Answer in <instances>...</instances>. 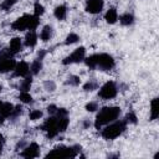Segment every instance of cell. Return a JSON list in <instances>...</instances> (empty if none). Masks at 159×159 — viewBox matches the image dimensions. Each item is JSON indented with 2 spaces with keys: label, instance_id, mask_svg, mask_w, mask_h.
I'll return each mask as SVG.
<instances>
[{
  "label": "cell",
  "instance_id": "6da1fadb",
  "mask_svg": "<svg viewBox=\"0 0 159 159\" xmlns=\"http://www.w3.org/2000/svg\"><path fill=\"white\" fill-rule=\"evenodd\" d=\"M91 70L99 68L102 71H109L116 66V60L109 53H93L83 60Z\"/></svg>",
  "mask_w": 159,
  "mask_h": 159
},
{
  "label": "cell",
  "instance_id": "d590c367",
  "mask_svg": "<svg viewBox=\"0 0 159 159\" xmlns=\"http://www.w3.org/2000/svg\"><path fill=\"white\" fill-rule=\"evenodd\" d=\"M25 145H26V142H25V140L19 142V143H17V145H16V149H17V150H19V149H24V148H25Z\"/></svg>",
  "mask_w": 159,
  "mask_h": 159
},
{
  "label": "cell",
  "instance_id": "83f0119b",
  "mask_svg": "<svg viewBox=\"0 0 159 159\" xmlns=\"http://www.w3.org/2000/svg\"><path fill=\"white\" fill-rule=\"evenodd\" d=\"M81 82V78L78 76H75V75H71L67 81H66V84H70V86H78Z\"/></svg>",
  "mask_w": 159,
  "mask_h": 159
},
{
  "label": "cell",
  "instance_id": "ac0fdd59",
  "mask_svg": "<svg viewBox=\"0 0 159 159\" xmlns=\"http://www.w3.org/2000/svg\"><path fill=\"white\" fill-rule=\"evenodd\" d=\"M52 36H53V29H52V26H50V25L43 26L42 30H41V32H40V39L43 42H47L48 40H51Z\"/></svg>",
  "mask_w": 159,
  "mask_h": 159
},
{
  "label": "cell",
  "instance_id": "f1b7e54d",
  "mask_svg": "<svg viewBox=\"0 0 159 159\" xmlns=\"http://www.w3.org/2000/svg\"><path fill=\"white\" fill-rule=\"evenodd\" d=\"M17 1H19V0H4V1H2V4L0 5V7H1L2 10H5V11H6V10H9L10 7H12Z\"/></svg>",
  "mask_w": 159,
  "mask_h": 159
},
{
  "label": "cell",
  "instance_id": "d6986e66",
  "mask_svg": "<svg viewBox=\"0 0 159 159\" xmlns=\"http://www.w3.org/2000/svg\"><path fill=\"white\" fill-rule=\"evenodd\" d=\"M57 117V127H58V132L62 133L67 129L68 124H70V119L68 116H56Z\"/></svg>",
  "mask_w": 159,
  "mask_h": 159
},
{
  "label": "cell",
  "instance_id": "7402d4cb",
  "mask_svg": "<svg viewBox=\"0 0 159 159\" xmlns=\"http://www.w3.org/2000/svg\"><path fill=\"white\" fill-rule=\"evenodd\" d=\"M42 70V61L36 58L35 61H32V63L30 65V72L32 75H37L40 71Z\"/></svg>",
  "mask_w": 159,
  "mask_h": 159
},
{
  "label": "cell",
  "instance_id": "d4e9b609",
  "mask_svg": "<svg viewBox=\"0 0 159 159\" xmlns=\"http://www.w3.org/2000/svg\"><path fill=\"white\" fill-rule=\"evenodd\" d=\"M97 88H98V82L94 81V80H89V81H87V82L83 84V89H84L86 92H92V91H94V89H97Z\"/></svg>",
  "mask_w": 159,
  "mask_h": 159
},
{
  "label": "cell",
  "instance_id": "3957f363",
  "mask_svg": "<svg viewBox=\"0 0 159 159\" xmlns=\"http://www.w3.org/2000/svg\"><path fill=\"white\" fill-rule=\"evenodd\" d=\"M127 129V123L125 120H114L108 124L104 125V128L102 129L101 134L104 139L107 140H113L116 138H118L119 135H122Z\"/></svg>",
  "mask_w": 159,
  "mask_h": 159
},
{
  "label": "cell",
  "instance_id": "b9f144b4",
  "mask_svg": "<svg viewBox=\"0 0 159 159\" xmlns=\"http://www.w3.org/2000/svg\"><path fill=\"white\" fill-rule=\"evenodd\" d=\"M1 89H2V87H1V86H0V92H1Z\"/></svg>",
  "mask_w": 159,
  "mask_h": 159
},
{
  "label": "cell",
  "instance_id": "4316f807",
  "mask_svg": "<svg viewBox=\"0 0 159 159\" xmlns=\"http://www.w3.org/2000/svg\"><path fill=\"white\" fill-rule=\"evenodd\" d=\"M43 12H45V7H43V5L40 4L39 1H36L35 5H34V15H36V16L40 17Z\"/></svg>",
  "mask_w": 159,
  "mask_h": 159
},
{
  "label": "cell",
  "instance_id": "e0dca14e",
  "mask_svg": "<svg viewBox=\"0 0 159 159\" xmlns=\"http://www.w3.org/2000/svg\"><path fill=\"white\" fill-rule=\"evenodd\" d=\"M67 12H68V9H67V6L63 5V4L56 6L55 10H53L55 17H56L57 20H60V21H62V20H65V19L67 17Z\"/></svg>",
  "mask_w": 159,
  "mask_h": 159
},
{
  "label": "cell",
  "instance_id": "9c48e42d",
  "mask_svg": "<svg viewBox=\"0 0 159 159\" xmlns=\"http://www.w3.org/2000/svg\"><path fill=\"white\" fill-rule=\"evenodd\" d=\"M40 155V145L35 142L26 144L25 148L21 152V157L26 158V159H32V158H37Z\"/></svg>",
  "mask_w": 159,
  "mask_h": 159
},
{
  "label": "cell",
  "instance_id": "8d00e7d4",
  "mask_svg": "<svg viewBox=\"0 0 159 159\" xmlns=\"http://www.w3.org/2000/svg\"><path fill=\"white\" fill-rule=\"evenodd\" d=\"M45 55H46V51H43V50H41V51L39 52V55H37V58L42 61V58L45 57Z\"/></svg>",
  "mask_w": 159,
  "mask_h": 159
},
{
  "label": "cell",
  "instance_id": "f546056e",
  "mask_svg": "<svg viewBox=\"0 0 159 159\" xmlns=\"http://www.w3.org/2000/svg\"><path fill=\"white\" fill-rule=\"evenodd\" d=\"M29 117H30L31 120H37V119H40L42 117V111H40V109H32L30 112Z\"/></svg>",
  "mask_w": 159,
  "mask_h": 159
},
{
  "label": "cell",
  "instance_id": "ba28073f",
  "mask_svg": "<svg viewBox=\"0 0 159 159\" xmlns=\"http://www.w3.org/2000/svg\"><path fill=\"white\" fill-rule=\"evenodd\" d=\"M86 57V48L83 46L81 47H77L76 50H73L67 57H65L62 60V63L63 65H72V63H78V62H82Z\"/></svg>",
  "mask_w": 159,
  "mask_h": 159
},
{
  "label": "cell",
  "instance_id": "4dcf8cb0",
  "mask_svg": "<svg viewBox=\"0 0 159 159\" xmlns=\"http://www.w3.org/2000/svg\"><path fill=\"white\" fill-rule=\"evenodd\" d=\"M124 120H125V123H133V124H135L137 120H138V118H137V114L134 112H129V113H127Z\"/></svg>",
  "mask_w": 159,
  "mask_h": 159
},
{
  "label": "cell",
  "instance_id": "2e32d148",
  "mask_svg": "<svg viewBox=\"0 0 159 159\" xmlns=\"http://www.w3.org/2000/svg\"><path fill=\"white\" fill-rule=\"evenodd\" d=\"M104 20H106V22H108L111 25L116 24L118 21V11H117V9L116 7H109L104 14Z\"/></svg>",
  "mask_w": 159,
  "mask_h": 159
},
{
  "label": "cell",
  "instance_id": "7bdbcfd3",
  "mask_svg": "<svg viewBox=\"0 0 159 159\" xmlns=\"http://www.w3.org/2000/svg\"><path fill=\"white\" fill-rule=\"evenodd\" d=\"M1 103H2V102H1V101H0V106H1Z\"/></svg>",
  "mask_w": 159,
  "mask_h": 159
},
{
  "label": "cell",
  "instance_id": "ffe728a7",
  "mask_svg": "<svg viewBox=\"0 0 159 159\" xmlns=\"http://www.w3.org/2000/svg\"><path fill=\"white\" fill-rule=\"evenodd\" d=\"M134 15L132 12H124L119 16V22L123 25V26H129L134 22Z\"/></svg>",
  "mask_w": 159,
  "mask_h": 159
},
{
  "label": "cell",
  "instance_id": "484cf974",
  "mask_svg": "<svg viewBox=\"0 0 159 159\" xmlns=\"http://www.w3.org/2000/svg\"><path fill=\"white\" fill-rule=\"evenodd\" d=\"M78 40H80V36H78L77 34H75V32H70V34L67 35V37H66L65 43H66V45H72V43H76Z\"/></svg>",
  "mask_w": 159,
  "mask_h": 159
},
{
  "label": "cell",
  "instance_id": "f35d334b",
  "mask_svg": "<svg viewBox=\"0 0 159 159\" xmlns=\"http://www.w3.org/2000/svg\"><path fill=\"white\" fill-rule=\"evenodd\" d=\"M4 120H5V118H4V117H1V116H0V125H1V124H2V123H4Z\"/></svg>",
  "mask_w": 159,
  "mask_h": 159
},
{
  "label": "cell",
  "instance_id": "9a60e30c",
  "mask_svg": "<svg viewBox=\"0 0 159 159\" xmlns=\"http://www.w3.org/2000/svg\"><path fill=\"white\" fill-rule=\"evenodd\" d=\"M14 107L15 106L12 103H10V102H2L1 106H0V116L4 117L5 119L11 117V114L14 112Z\"/></svg>",
  "mask_w": 159,
  "mask_h": 159
},
{
  "label": "cell",
  "instance_id": "d6a6232c",
  "mask_svg": "<svg viewBox=\"0 0 159 159\" xmlns=\"http://www.w3.org/2000/svg\"><path fill=\"white\" fill-rule=\"evenodd\" d=\"M98 109V103L97 102H89L86 104V111L87 112H96Z\"/></svg>",
  "mask_w": 159,
  "mask_h": 159
},
{
  "label": "cell",
  "instance_id": "603a6c76",
  "mask_svg": "<svg viewBox=\"0 0 159 159\" xmlns=\"http://www.w3.org/2000/svg\"><path fill=\"white\" fill-rule=\"evenodd\" d=\"M31 84H32V77H31V76H26V77H24V80L21 81L19 88H20V91H26V92H29Z\"/></svg>",
  "mask_w": 159,
  "mask_h": 159
},
{
  "label": "cell",
  "instance_id": "44dd1931",
  "mask_svg": "<svg viewBox=\"0 0 159 159\" xmlns=\"http://www.w3.org/2000/svg\"><path fill=\"white\" fill-rule=\"evenodd\" d=\"M159 116L158 109V98H153L150 102V120H155Z\"/></svg>",
  "mask_w": 159,
  "mask_h": 159
},
{
  "label": "cell",
  "instance_id": "8fae6325",
  "mask_svg": "<svg viewBox=\"0 0 159 159\" xmlns=\"http://www.w3.org/2000/svg\"><path fill=\"white\" fill-rule=\"evenodd\" d=\"M29 24H30V15L25 14V15L17 17L11 24V29L15 31H25V30H29Z\"/></svg>",
  "mask_w": 159,
  "mask_h": 159
},
{
  "label": "cell",
  "instance_id": "52a82bcc",
  "mask_svg": "<svg viewBox=\"0 0 159 159\" xmlns=\"http://www.w3.org/2000/svg\"><path fill=\"white\" fill-rule=\"evenodd\" d=\"M118 93V86L116 84V82L113 81H107L101 88H99V92H98V96L104 99V101H108V99H112L117 96Z\"/></svg>",
  "mask_w": 159,
  "mask_h": 159
},
{
  "label": "cell",
  "instance_id": "5bb4252c",
  "mask_svg": "<svg viewBox=\"0 0 159 159\" xmlns=\"http://www.w3.org/2000/svg\"><path fill=\"white\" fill-rule=\"evenodd\" d=\"M37 43V34L35 30H29V32L25 35L24 39V45L26 47H34Z\"/></svg>",
  "mask_w": 159,
  "mask_h": 159
},
{
  "label": "cell",
  "instance_id": "7c38bea8",
  "mask_svg": "<svg viewBox=\"0 0 159 159\" xmlns=\"http://www.w3.org/2000/svg\"><path fill=\"white\" fill-rule=\"evenodd\" d=\"M30 73V65L26 61L16 62L14 68V76L15 77H26Z\"/></svg>",
  "mask_w": 159,
  "mask_h": 159
},
{
  "label": "cell",
  "instance_id": "836d02e7",
  "mask_svg": "<svg viewBox=\"0 0 159 159\" xmlns=\"http://www.w3.org/2000/svg\"><path fill=\"white\" fill-rule=\"evenodd\" d=\"M22 113V107L21 106H15L14 107V112H12V114H11V118H17L20 114Z\"/></svg>",
  "mask_w": 159,
  "mask_h": 159
},
{
  "label": "cell",
  "instance_id": "8992f818",
  "mask_svg": "<svg viewBox=\"0 0 159 159\" xmlns=\"http://www.w3.org/2000/svg\"><path fill=\"white\" fill-rule=\"evenodd\" d=\"M41 128L46 133L47 138H50V139H52V138H55V137H57L60 134L58 127H57V117L56 116H50L43 122V124L41 125Z\"/></svg>",
  "mask_w": 159,
  "mask_h": 159
},
{
  "label": "cell",
  "instance_id": "7a4b0ae2",
  "mask_svg": "<svg viewBox=\"0 0 159 159\" xmlns=\"http://www.w3.org/2000/svg\"><path fill=\"white\" fill-rule=\"evenodd\" d=\"M120 113H122L120 107H116V106L103 107L102 109H99V112L96 116V119H94V127H96V129L99 130L106 124L117 120L119 118Z\"/></svg>",
  "mask_w": 159,
  "mask_h": 159
},
{
  "label": "cell",
  "instance_id": "74e56055",
  "mask_svg": "<svg viewBox=\"0 0 159 159\" xmlns=\"http://www.w3.org/2000/svg\"><path fill=\"white\" fill-rule=\"evenodd\" d=\"M91 125V122L89 120H83V128H88Z\"/></svg>",
  "mask_w": 159,
  "mask_h": 159
},
{
  "label": "cell",
  "instance_id": "277c9868",
  "mask_svg": "<svg viewBox=\"0 0 159 159\" xmlns=\"http://www.w3.org/2000/svg\"><path fill=\"white\" fill-rule=\"evenodd\" d=\"M81 145L75 144V145H60L56 147L55 149L50 150L46 154V158H76L81 153Z\"/></svg>",
  "mask_w": 159,
  "mask_h": 159
},
{
  "label": "cell",
  "instance_id": "ab89813d",
  "mask_svg": "<svg viewBox=\"0 0 159 159\" xmlns=\"http://www.w3.org/2000/svg\"><path fill=\"white\" fill-rule=\"evenodd\" d=\"M0 144H4V137L0 134Z\"/></svg>",
  "mask_w": 159,
  "mask_h": 159
},
{
  "label": "cell",
  "instance_id": "30bf717a",
  "mask_svg": "<svg viewBox=\"0 0 159 159\" xmlns=\"http://www.w3.org/2000/svg\"><path fill=\"white\" fill-rule=\"evenodd\" d=\"M103 7H104V1L103 0H87L84 10L88 14L97 15L103 10Z\"/></svg>",
  "mask_w": 159,
  "mask_h": 159
},
{
  "label": "cell",
  "instance_id": "4fadbf2b",
  "mask_svg": "<svg viewBox=\"0 0 159 159\" xmlns=\"http://www.w3.org/2000/svg\"><path fill=\"white\" fill-rule=\"evenodd\" d=\"M7 50L12 56L19 53V52H21V50H22V40L20 37H12L10 40V42H9Z\"/></svg>",
  "mask_w": 159,
  "mask_h": 159
},
{
  "label": "cell",
  "instance_id": "e575fe53",
  "mask_svg": "<svg viewBox=\"0 0 159 159\" xmlns=\"http://www.w3.org/2000/svg\"><path fill=\"white\" fill-rule=\"evenodd\" d=\"M57 106H55V104H50L48 107H47V112H48V114L50 116H55L56 114V112H57Z\"/></svg>",
  "mask_w": 159,
  "mask_h": 159
},
{
  "label": "cell",
  "instance_id": "5b68a950",
  "mask_svg": "<svg viewBox=\"0 0 159 159\" xmlns=\"http://www.w3.org/2000/svg\"><path fill=\"white\" fill-rule=\"evenodd\" d=\"M16 61L12 58V55L9 52L7 48L0 51V73H6L14 71Z\"/></svg>",
  "mask_w": 159,
  "mask_h": 159
},
{
  "label": "cell",
  "instance_id": "cb8c5ba5",
  "mask_svg": "<svg viewBox=\"0 0 159 159\" xmlns=\"http://www.w3.org/2000/svg\"><path fill=\"white\" fill-rule=\"evenodd\" d=\"M19 99H20V102H22V103H25V104H30V103L34 102L32 96L30 94V92H26V91H21V92H20Z\"/></svg>",
  "mask_w": 159,
  "mask_h": 159
},
{
  "label": "cell",
  "instance_id": "1f68e13d",
  "mask_svg": "<svg viewBox=\"0 0 159 159\" xmlns=\"http://www.w3.org/2000/svg\"><path fill=\"white\" fill-rule=\"evenodd\" d=\"M43 87H45V89L48 91V92H52V91L56 89V84H55L53 81H46V82L43 83Z\"/></svg>",
  "mask_w": 159,
  "mask_h": 159
},
{
  "label": "cell",
  "instance_id": "60d3db41",
  "mask_svg": "<svg viewBox=\"0 0 159 159\" xmlns=\"http://www.w3.org/2000/svg\"><path fill=\"white\" fill-rule=\"evenodd\" d=\"M1 152H2V144H0V154H1Z\"/></svg>",
  "mask_w": 159,
  "mask_h": 159
}]
</instances>
